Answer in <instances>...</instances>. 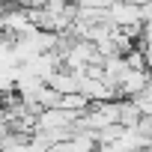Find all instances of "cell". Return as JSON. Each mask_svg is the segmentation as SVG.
Masks as SVG:
<instances>
[{"instance_id": "cell-1", "label": "cell", "mask_w": 152, "mask_h": 152, "mask_svg": "<svg viewBox=\"0 0 152 152\" xmlns=\"http://www.w3.org/2000/svg\"><path fill=\"white\" fill-rule=\"evenodd\" d=\"M107 24L113 27H128V24H143V6L131 0H116L107 6Z\"/></svg>"}, {"instance_id": "cell-2", "label": "cell", "mask_w": 152, "mask_h": 152, "mask_svg": "<svg viewBox=\"0 0 152 152\" xmlns=\"http://www.w3.org/2000/svg\"><path fill=\"white\" fill-rule=\"evenodd\" d=\"M81 119V113L66 110V107H48L39 113V125L36 131H57V128H75Z\"/></svg>"}, {"instance_id": "cell-3", "label": "cell", "mask_w": 152, "mask_h": 152, "mask_svg": "<svg viewBox=\"0 0 152 152\" xmlns=\"http://www.w3.org/2000/svg\"><path fill=\"white\" fill-rule=\"evenodd\" d=\"M149 84H152V69H146V72H134L131 69L122 78V84L116 87V93H119V99H137Z\"/></svg>"}, {"instance_id": "cell-4", "label": "cell", "mask_w": 152, "mask_h": 152, "mask_svg": "<svg viewBox=\"0 0 152 152\" xmlns=\"http://www.w3.org/2000/svg\"><path fill=\"white\" fill-rule=\"evenodd\" d=\"M81 84H84V69H81V72L57 69L51 78H48V87H54V90L63 93V96H69V93H81Z\"/></svg>"}, {"instance_id": "cell-5", "label": "cell", "mask_w": 152, "mask_h": 152, "mask_svg": "<svg viewBox=\"0 0 152 152\" xmlns=\"http://www.w3.org/2000/svg\"><path fill=\"white\" fill-rule=\"evenodd\" d=\"M81 93H84V96H90V102H113V99H119V93H116L110 84L96 81V78H87V75H84Z\"/></svg>"}, {"instance_id": "cell-6", "label": "cell", "mask_w": 152, "mask_h": 152, "mask_svg": "<svg viewBox=\"0 0 152 152\" xmlns=\"http://www.w3.org/2000/svg\"><path fill=\"white\" fill-rule=\"evenodd\" d=\"M128 63H125V54H113V57H104V84H110L113 90L122 84V78L128 75Z\"/></svg>"}, {"instance_id": "cell-7", "label": "cell", "mask_w": 152, "mask_h": 152, "mask_svg": "<svg viewBox=\"0 0 152 152\" xmlns=\"http://www.w3.org/2000/svg\"><path fill=\"white\" fill-rule=\"evenodd\" d=\"M140 119H143V110L137 107V102H134V99H122L119 125H125V128H137V125H140Z\"/></svg>"}, {"instance_id": "cell-8", "label": "cell", "mask_w": 152, "mask_h": 152, "mask_svg": "<svg viewBox=\"0 0 152 152\" xmlns=\"http://www.w3.org/2000/svg\"><path fill=\"white\" fill-rule=\"evenodd\" d=\"M90 96H84V93H69V96H63V102H60V107H66V110H75V113H84V110H90Z\"/></svg>"}, {"instance_id": "cell-9", "label": "cell", "mask_w": 152, "mask_h": 152, "mask_svg": "<svg viewBox=\"0 0 152 152\" xmlns=\"http://www.w3.org/2000/svg\"><path fill=\"white\" fill-rule=\"evenodd\" d=\"M39 102H42V107L48 110V107H60V102H63V93H57L54 87H45L42 93H39Z\"/></svg>"}, {"instance_id": "cell-10", "label": "cell", "mask_w": 152, "mask_h": 152, "mask_svg": "<svg viewBox=\"0 0 152 152\" xmlns=\"http://www.w3.org/2000/svg\"><path fill=\"white\" fill-rule=\"evenodd\" d=\"M6 6H24V9H39L45 6V0H3Z\"/></svg>"}, {"instance_id": "cell-11", "label": "cell", "mask_w": 152, "mask_h": 152, "mask_svg": "<svg viewBox=\"0 0 152 152\" xmlns=\"http://www.w3.org/2000/svg\"><path fill=\"white\" fill-rule=\"evenodd\" d=\"M6 152H30V143H21V146H12V149H6Z\"/></svg>"}, {"instance_id": "cell-12", "label": "cell", "mask_w": 152, "mask_h": 152, "mask_svg": "<svg viewBox=\"0 0 152 152\" xmlns=\"http://www.w3.org/2000/svg\"><path fill=\"white\" fill-rule=\"evenodd\" d=\"M140 152H152V143H149V146H146V149H140Z\"/></svg>"}, {"instance_id": "cell-13", "label": "cell", "mask_w": 152, "mask_h": 152, "mask_svg": "<svg viewBox=\"0 0 152 152\" xmlns=\"http://www.w3.org/2000/svg\"><path fill=\"white\" fill-rule=\"evenodd\" d=\"M72 3H81V0H72Z\"/></svg>"}]
</instances>
